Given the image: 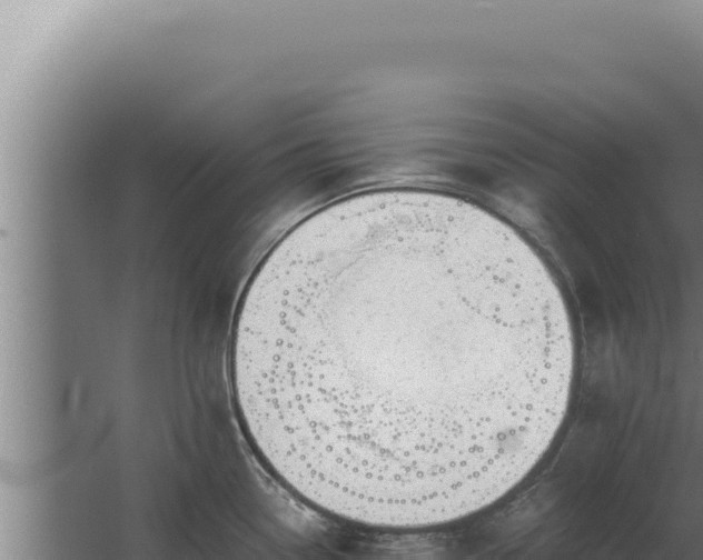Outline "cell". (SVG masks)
I'll return each mask as SVG.
<instances>
[{
  "mask_svg": "<svg viewBox=\"0 0 703 560\" xmlns=\"http://www.w3.org/2000/svg\"><path fill=\"white\" fill-rule=\"evenodd\" d=\"M571 318L547 267L462 199L380 190L335 202L267 254L241 301L234 390L270 472L384 529L505 496L565 419Z\"/></svg>",
  "mask_w": 703,
  "mask_h": 560,
  "instance_id": "1",
  "label": "cell"
}]
</instances>
